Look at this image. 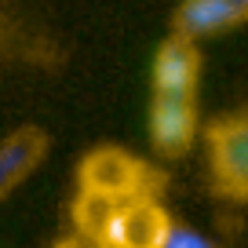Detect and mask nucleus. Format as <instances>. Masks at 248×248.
Instances as JSON below:
<instances>
[{
    "mask_svg": "<svg viewBox=\"0 0 248 248\" xmlns=\"http://www.w3.org/2000/svg\"><path fill=\"white\" fill-rule=\"evenodd\" d=\"M51 248H106L99 237H92V233H80V230H70V233H62L59 241H55Z\"/></svg>",
    "mask_w": 248,
    "mask_h": 248,
    "instance_id": "1a4fd4ad",
    "label": "nucleus"
},
{
    "mask_svg": "<svg viewBox=\"0 0 248 248\" xmlns=\"http://www.w3.org/2000/svg\"><path fill=\"white\" fill-rule=\"evenodd\" d=\"M171 223L175 219L161 204V197L124 201L109 212L106 226H102V245L106 248H164Z\"/></svg>",
    "mask_w": 248,
    "mask_h": 248,
    "instance_id": "7ed1b4c3",
    "label": "nucleus"
},
{
    "mask_svg": "<svg viewBox=\"0 0 248 248\" xmlns=\"http://www.w3.org/2000/svg\"><path fill=\"white\" fill-rule=\"evenodd\" d=\"M212 183L223 197L245 201L248 197V121L241 113L219 117L204 132Z\"/></svg>",
    "mask_w": 248,
    "mask_h": 248,
    "instance_id": "f03ea898",
    "label": "nucleus"
},
{
    "mask_svg": "<svg viewBox=\"0 0 248 248\" xmlns=\"http://www.w3.org/2000/svg\"><path fill=\"white\" fill-rule=\"evenodd\" d=\"M47 157V135L33 124L0 139V201H8L18 186L44 164Z\"/></svg>",
    "mask_w": 248,
    "mask_h": 248,
    "instance_id": "0eeeda50",
    "label": "nucleus"
},
{
    "mask_svg": "<svg viewBox=\"0 0 248 248\" xmlns=\"http://www.w3.org/2000/svg\"><path fill=\"white\" fill-rule=\"evenodd\" d=\"M150 146L164 157H183L186 150L201 139V113H197V99H164L154 95L150 99Z\"/></svg>",
    "mask_w": 248,
    "mask_h": 248,
    "instance_id": "20e7f679",
    "label": "nucleus"
},
{
    "mask_svg": "<svg viewBox=\"0 0 248 248\" xmlns=\"http://www.w3.org/2000/svg\"><path fill=\"white\" fill-rule=\"evenodd\" d=\"M150 88L164 99H197L201 88V47L171 33L154 55L150 66Z\"/></svg>",
    "mask_w": 248,
    "mask_h": 248,
    "instance_id": "39448f33",
    "label": "nucleus"
},
{
    "mask_svg": "<svg viewBox=\"0 0 248 248\" xmlns=\"http://www.w3.org/2000/svg\"><path fill=\"white\" fill-rule=\"evenodd\" d=\"M248 0H179L175 8V37L183 40H204L230 33L245 22Z\"/></svg>",
    "mask_w": 248,
    "mask_h": 248,
    "instance_id": "423d86ee",
    "label": "nucleus"
},
{
    "mask_svg": "<svg viewBox=\"0 0 248 248\" xmlns=\"http://www.w3.org/2000/svg\"><path fill=\"white\" fill-rule=\"evenodd\" d=\"M77 194L99 197L106 204H124L139 197H161V175L150 161L124 146H95L77 164Z\"/></svg>",
    "mask_w": 248,
    "mask_h": 248,
    "instance_id": "f257e3e1",
    "label": "nucleus"
},
{
    "mask_svg": "<svg viewBox=\"0 0 248 248\" xmlns=\"http://www.w3.org/2000/svg\"><path fill=\"white\" fill-rule=\"evenodd\" d=\"M164 248H219V245L208 237V233L194 230V226L171 223V230H168V241H164Z\"/></svg>",
    "mask_w": 248,
    "mask_h": 248,
    "instance_id": "6e6552de",
    "label": "nucleus"
}]
</instances>
